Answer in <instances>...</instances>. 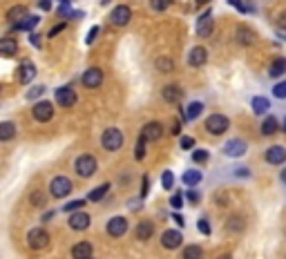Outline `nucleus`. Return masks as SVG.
Segmentation results:
<instances>
[{"instance_id": "1", "label": "nucleus", "mask_w": 286, "mask_h": 259, "mask_svg": "<svg viewBox=\"0 0 286 259\" xmlns=\"http://www.w3.org/2000/svg\"><path fill=\"white\" fill-rule=\"evenodd\" d=\"M74 168H76V174H78V177L89 179V177H94V174H96L98 161H96V156H94V154H80L78 159H76Z\"/></svg>"}, {"instance_id": "2", "label": "nucleus", "mask_w": 286, "mask_h": 259, "mask_svg": "<svg viewBox=\"0 0 286 259\" xmlns=\"http://www.w3.org/2000/svg\"><path fill=\"white\" fill-rule=\"evenodd\" d=\"M123 141H125V136H123V132H121L119 128H107L105 132H103V136H101V145L105 147L107 152L121 150V147H123Z\"/></svg>"}, {"instance_id": "3", "label": "nucleus", "mask_w": 286, "mask_h": 259, "mask_svg": "<svg viewBox=\"0 0 286 259\" xmlns=\"http://www.w3.org/2000/svg\"><path fill=\"white\" fill-rule=\"evenodd\" d=\"M70 192H72V181L67 177H54L49 181V194L54 199H65Z\"/></svg>"}, {"instance_id": "4", "label": "nucleus", "mask_w": 286, "mask_h": 259, "mask_svg": "<svg viewBox=\"0 0 286 259\" xmlns=\"http://www.w3.org/2000/svg\"><path fill=\"white\" fill-rule=\"evenodd\" d=\"M228 128H230V121L223 114H210L208 119H206V130H208L210 134H214V136H221Z\"/></svg>"}, {"instance_id": "5", "label": "nucleus", "mask_w": 286, "mask_h": 259, "mask_svg": "<svg viewBox=\"0 0 286 259\" xmlns=\"http://www.w3.org/2000/svg\"><path fill=\"white\" fill-rule=\"evenodd\" d=\"M47 244H49L47 230H43V228H31V230L27 232V246H29L31 250H43Z\"/></svg>"}, {"instance_id": "6", "label": "nucleus", "mask_w": 286, "mask_h": 259, "mask_svg": "<svg viewBox=\"0 0 286 259\" xmlns=\"http://www.w3.org/2000/svg\"><path fill=\"white\" fill-rule=\"evenodd\" d=\"M31 116H34V121H38V123H47V121H52V116H54V105L49 101L36 103L34 110H31Z\"/></svg>"}, {"instance_id": "7", "label": "nucleus", "mask_w": 286, "mask_h": 259, "mask_svg": "<svg viewBox=\"0 0 286 259\" xmlns=\"http://www.w3.org/2000/svg\"><path fill=\"white\" fill-rule=\"evenodd\" d=\"M130 18H132V11H130L128 4H119V7H114L110 13V22L114 27H125L130 22Z\"/></svg>"}, {"instance_id": "8", "label": "nucleus", "mask_w": 286, "mask_h": 259, "mask_svg": "<svg viewBox=\"0 0 286 259\" xmlns=\"http://www.w3.org/2000/svg\"><path fill=\"white\" fill-rule=\"evenodd\" d=\"M80 83H83L87 89L98 87V85L103 83V69H98V67H89V69L80 76Z\"/></svg>"}, {"instance_id": "9", "label": "nucleus", "mask_w": 286, "mask_h": 259, "mask_svg": "<svg viewBox=\"0 0 286 259\" xmlns=\"http://www.w3.org/2000/svg\"><path fill=\"white\" fill-rule=\"evenodd\" d=\"M105 230H107L110 237H123L125 232H128V219L125 217H112L110 221H107Z\"/></svg>"}, {"instance_id": "10", "label": "nucleus", "mask_w": 286, "mask_h": 259, "mask_svg": "<svg viewBox=\"0 0 286 259\" xmlns=\"http://www.w3.org/2000/svg\"><path fill=\"white\" fill-rule=\"evenodd\" d=\"M34 78H36V65L25 58V61L20 63V69H18V83L27 85V83H31Z\"/></svg>"}, {"instance_id": "11", "label": "nucleus", "mask_w": 286, "mask_h": 259, "mask_svg": "<svg viewBox=\"0 0 286 259\" xmlns=\"http://www.w3.org/2000/svg\"><path fill=\"white\" fill-rule=\"evenodd\" d=\"M181 241H183V237H181V232H179V230H165L163 235H161V246L168 248V250L179 248Z\"/></svg>"}, {"instance_id": "12", "label": "nucleus", "mask_w": 286, "mask_h": 259, "mask_svg": "<svg viewBox=\"0 0 286 259\" xmlns=\"http://www.w3.org/2000/svg\"><path fill=\"white\" fill-rule=\"evenodd\" d=\"M264 156H266V161L271 165H282V163H286V147L273 145V147H268Z\"/></svg>"}, {"instance_id": "13", "label": "nucleus", "mask_w": 286, "mask_h": 259, "mask_svg": "<svg viewBox=\"0 0 286 259\" xmlns=\"http://www.w3.org/2000/svg\"><path fill=\"white\" fill-rule=\"evenodd\" d=\"M206 61H208V52H206V47H201V45L192 47L190 54H188V65L190 67H201Z\"/></svg>"}, {"instance_id": "14", "label": "nucleus", "mask_w": 286, "mask_h": 259, "mask_svg": "<svg viewBox=\"0 0 286 259\" xmlns=\"http://www.w3.org/2000/svg\"><path fill=\"white\" fill-rule=\"evenodd\" d=\"M56 103L61 107H72L76 103V92L72 87H58L56 89Z\"/></svg>"}, {"instance_id": "15", "label": "nucleus", "mask_w": 286, "mask_h": 259, "mask_svg": "<svg viewBox=\"0 0 286 259\" xmlns=\"http://www.w3.org/2000/svg\"><path fill=\"white\" fill-rule=\"evenodd\" d=\"M246 141L244 138H232V141L226 143V147H223V154L226 156H244L246 154Z\"/></svg>"}, {"instance_id": "16", "label": "nucleus", "mask_w": 286, "mask_h": 259, "mask_svg": "<svg viewBox=\"0 0 286 259\" xmlns=\"http://www.w3.org/2000/svg\"><path fill=\"white\" fill-rule=\"evenodd\" d=\"M89 223H92V217L89 214H85V212H72V217H70V228L72 230H87L89 228Z\"/></svg>"}, {"instance_id": "17", "label": "nucleus", "mask_w": 286, "mask_h": 259, "mask_svg": "<svg viewBox=\"0 0 286 259\" xmlns=\"http://www.w3.org/2000/svg\"><path fill=\"white\" fill-rule=\"evenodd\" d=\"M210 31H213V11H204L197 20V36L206 38V36H210Z\"/></svg>"}, {"instance_id": "18", "label": "nucleus", "mask_w": 286, "mask_h": 259, "mask_svg": "<svg viewBox=\"0 0 286 259\" xmlns=\"http://www.w3.org/2000/svg\"><path fill=\"white\" fill-rule=\"evenodd\" d=\"M161 134H163V125L156 123V121H150L147 125H143L141 136L145 138V141H159Z\"/></svg>"}, {"instance_id": "19", "label": "nucleus", "mask_w": 286, "mask_h": 259, "mask_svg": "<svg viewBox=\"0 0 286 259\" xmlns=\"http://www.w3.org/2000/svg\"><path fill=\"white\" fill-rule=\"evenodd\" d=\"M161 96H163L165 103H179V101H181V96H183V89L179 87V85L170 83V85H165V87L161 89Z\"/></svg>"}, {"instance_id": "20", "label": "nucleus", "mask_w": 286, "mask_h": 259, "mask_svg": "<svg viewBox=\"0 0 286 259\" xmlns=\"http://www.w3.org/2000/svg\"><path fill=\"white\" fill-rule=\"evenodd\" d=\"M92 244L89 241H78L76 246H72V257L74 259H89L92 257Z\"/></svg>"}, {"instance_id": "21", "label": "nucleus", "mask_w": 286, "mask_h": 259, "mask_svg": "<svg viewBox=\"0 0 286 259\" xmlns=\"http://www.w3.org/2000/svg\"><path fill=\"white\" fill-rule=\"evenodd\" d=\"M286 74V58H275L268 67V76L271 78H280V76Z\"/></svg>"}, {"instance_id": "22", "label": "nucleus", "mask_w": 286, "mask_h": 259, "mask_svg": "<svg viewBox=\"0 0 286 259\" xmlns=\"http://www.w3.org/2000/svg\"><path fill=\"white\" fill-rule=\"evenodd\" d=\"M0 54H2L4 58H11L18 54V43L11 38H2L0 40Z\"/></svg>"}, {"instance_id": "23", "label": "nucleus", "mask_w": 286, "mask_h": 259, "mask_svg": "<svg viewBox=\"0 0 286 259\" xmlns=\"http://www.w3.org/2000/svg\"><path fill=\"white\" fill-rule=\"evenodd\" d=\"M137 239H141V241H147L152 235H154V226H152V221H141L137 226Z\"/></svg>"}, {"instance_id": "24", "label": "nucleus", "mask_w": 286, "mask_h": 259, "mask_svg": "<svg viewBox=\"0 0 286 259\" xmlns=\"http://www.w3.org/2000/svg\"><path fill=\"white\" fill-rule=\"evenodd\" d=\"M250 105H253V112H255V114H266V112L271 110V101H268L266 96H253Z\"/></svg>"}, {"instance_id": "25", "label": "nucleus", "mask_w": 286, "mask_h": 259, "mask_svg": "<svg viewBox=\"0 0 286 259\" xmlns=\"http://www.w3.org/2000/svg\"><path fill=\"white\" fill-rule=\"evenodd\" d=\"M38 22H40L38 16H25L20 22H18V25H13V29H18V31H31L36 25H38Z\"/></svg>"}, {"instance_id": "26", "label": "nucleus", "mask_w": 286, "mask_h": 259, "mask_svg": "<svg viewBox=\"0 0 286 259\" xmlns=\"http://www.w3.org/2000/svg\"><path fill=\"white\" fill-rule=\"evenodd\" d=\"M25 16H27L25 4H16V7H11L7 11V22H20Z\"/></svg>"}, {"instance_id": "27", "label": "nucleus", "mask_w": 286, "mask_h": 259, "mask_svg": "<svg viewBox=\"0 0 286 259\" xmlns=\"http://www.w3.org/2000/svg\"><path fill=\"white\" fill-rule=\"evenodd\" d=\"M13 136H16V125L11 121H2L0 123V141H9Z\"/></svg>"}, {"instance_id": "28", "label": "nucleus", "mask_w": 286, "mask_h": 259, "mask_svg": "<svg viewBox=\"0 0 286 259\" xmlns=\"http://www.w3.org/2000/svg\"><path fill=\"white\" fill-rule=\"evenodd\" d=\"M237 40H239L241 45H253L255 34H253V31H250L246 25H241V27H237Z\"/></svg>"}, {"instance_id": "29", "label": "nucleus", "mask_w": 286, "mask_h": 259, "mask_svg": "<svg viewBox=\"0 0 286 259\" xmlns=\"http://www.w3.org/2000/svg\"><path fill=\"white\" fill-rule=\"evenodd\" d=\"M201 179H204V177H201V172H199V170H186V172H183V177H181V181L186 183V186L195 188L197 183L201 181Z\"/></svg>"}, {"instance_id": "30", "label": "nucleus", "mask_w": 286, "mask_h": 259, "mask_svg": "<svg viewBox=\"0 0 286 259\" xmlns=\"http://www.w3.org/2000/svg\"><path fill=\"white\" fill-rule=\"evenodd\" d=\"M201 112H204V103H201V101H192L190 105H188V110H186V121H195Z\"/></svg>"}, {"instance_id": "31", "label": "nucleus", "mask_w": 286, "mask_h": 259, "mask_svg": "<svg viewBox=\"0 0 286 259\" xmlns=\"http://www.w3.org/2000/svg\"><path fill=\"white\" fill-rule=\"evenodd\" d=\"M107 192H110V183H101V186L94 188V190L87 194V201H101Z\"/></svg>"}, {"instance_id": "32", "label": "nucleus", "mask_w": 286, "mask_h": 259, "mask_svg": "<svg viewBox=\"0 0 286 259\" xmlns=\"http://www.w3.org/2000/svg\"><path fill=\"white\" fill-rule=\"evenodd\" d=\"M201 257H204V250L197 244H190L183 248V259H201Z\"/></svg>"}, {"instance_id": "33", "label": "nucleus", "mask_w": 286, "mask_h": 259, "mask_svg": "<svg viewBox=\"0 0 286 259\" xmlns=\"http://www.w3.org/2000/svg\"><path fill=\"white\" fill-rule=\"evenodd\" d=\"M275 132H277V119L275 116H268V119L262 123V134L271 136V134H275Z\"/></svg>"}, {"instance_id": "34", "label": "nucleus", "mask_w": 286, "mask_h": 259, "mask_svg": "<svg viewBox=\"0 0 286 259\" xmlns=\"http://www.w3.org/2000/svg\"><path fill=\"white\" fill-rule=\"evenodd\" d=\"M226 230L228 232H239V230H244V219L241 217H230L226 221Z\"/></svg>"}, {"instance_id": "35", "label": "nucleus", "mask_w": 286, "mask_h": 259, "mask_svg": "<svg viewBox=\"0 0 286 259\" xmlns=\"http://www.w3.org/2000/svg\"><path fill=\"white\" fill-rule=\"evenodd\" d=\"M154 67L159 71H172V61H170L168 56H159V58H156V63H154Z\"/></svg>"}, {"instance_id": "36", "label": "nucleus", "mask_w": 286, "mask_h": 259, "mask_svg": "<svg viewBox=\"0 0 286 259\" xmlns=\"http://www.w3.org/2000/svg\"><path fill=\"white\" fill-rule=\"evenodd\" d=\"M145 138H143V136H139V141H137V150H134V159H137V161H141L143 159V156H145Z\"/></svg>"}, {"instance_id": "37", "label": "nucleus", "mask_w": 286, "mask_h": 259, "mask_svg": "<svg viewBox=\"0 0 286 259\" xmlns=\"http://www.w3.org/2000/svg\"><path fill=\"white\" fill-rule=\"evenodd\" d=\"M161 181H163V188H165V190H172V188H174V174L170 172V170H165L163 177H161Z\"/></svg>"}, {"instance_id": "38", "label": "nucleus", "mask_w": 286, "mask_h": 259, "mask_svg": "<svg viewBox=\"0 0 286 259\" xmlns=\"http://www.w3.org/2000/svg\"><path fill=\"white\" fill-rule=\"evenodd\" d=\"M85 205V199H76V201H70V203H65V212H76V210H80Z\"/></svg>"}, {"instance_id": "39", "label": "nucleus", "mask_w": 286, "mask_h": 259, "mask_svg": "<svg viewBox=\"0 0 286 259\" xmlns=\"http://www.w3.org/2000/svg\"><path fill=\"white\" fill-rule=\"evenodd\" d=\"M29 199H31V205H36V208H43V205H45V194H43V192H38V190L31 192Z\"/></svg>"}, {"instance_id": "40", "label": "nucleus", "mask_w": 286, "mask_h": 259, "mask_svg": "<svg viewBox=\"0 0 286 259\" xmlns=\"http://www.w3.org/2000/svg\"><path fill=\"white\" fill-rule=\"evenodd\" d=\"M150 7L154 11H165L170 7V0H150Z\"/></svg>"}, {"instance_id": "41", "label": "nucleus", "mask_w": 286, "mask_h": 259, "mask_svg": "<svg viewBox=\"0 0 286 259\" xmlns=\"http://www.w3.org/2000/svg\"><path fill=\"white\" fill-rule=\"evenodd\" d=\"M192 161H195V163H206V161H208V152H206V150H195V152H192Z\"/></svg>"}, {"instance_id": "42", "label": "nucleus", "mask_w": 286, "mask_h": 259, "mask_svg": "<svg viewBox=\"0 0 286 259\" xmlns=\"http://www.w3.org/2000/svg\"><path fill=\"white\" fill-rule=\"evenodd\" d=\"M273 94H275L277 98H286V80H282V83H277L275 87H273Z\"/></svg>"}, {"instance_id": "43", "label": "nucleus", "mask_w": 286, "mask_h": 259, "mask_svg": "<svg viewBox=\"0 0 286 259\" xmlns=\"http://www.w3.org/2000/svg\"><path fill=\"white\" fill-rule=\"evenodd\" d=\"M43 92H45V87H43V85H36V87H31L29 92H27V98H29V101H34V98H38Z\"/></svg>"}, {"instance_id": "44", "label": "nucleus", "mask_w": 286, "mask_h": 259, "mask_svg": "<svg viewBox=\"0 0 286 259\" xmlns=\"http://www.w3.org/2000/svg\"><path fill=\"white\" fill-rule=\"evenodd\" d=\"M170 205H172V208H181V205H183V194H181V192H174L172 199H170Z\"/></svg>"}, {"instance_id": "45", "label": "nucleus", "mask_w": 286, "mask_h": 259, "mask_svg": "<svg viewBox=\"0 0 286 259\" xmlns=\"http://www.w3.org/2000/svg\"><path fill=\"white\" fill-rule=\"evenodd\" d=\"M96 36H98V27H92V29H89V34L85 36V43H87V45H92L94 40H96Z\"/></svg>"}, {"instance_id": "46", "label": "nucleus", "mask_w": 286, "mask_h": 259, "mask_svg": "<svg viewBox=\"0 0 286 259\" xmlns=\"http://www.w3.org/2000/svg\"><path fill=\"white\" fill-rule=\"evenodd\" d=\"M228 2H230V4H232V7H235V9H239V11H241V13L250 11V9H248V7H246V2H241V0H228Z\"/></svg>"}, {"instance_id": "47", "label": "nucleus", "mask_w": 286, "mask_h": 259, "mask_svg": "<svg viewBox=\"0 0 286 259\" xmlns=\"http://www.w3.org/2000/svg\"><path fill=\"white\" fill-rule=\"evenodd\" d=\"M181 147H183V150H192V147H195V138L183 136L181 138Z\"/></svg>"}, {"instance_id": "48", "label": "nucleus", "mask_w": 286, "mask_h": 259, "mask_svg": "<svg viewBox=\"0 0 286 259\" xmlns=\"http://www.w3.org/2000/svg\"><path fill=\"white\" fill-rule=\"evenodd\" d=\"M63 29H65V22H58L56 27H52V29H49V38H54L56 34H61Z\"/></svg>"}, {"instance_id": "49", "label": "nucleus", "mask_w": 286, "mask_h": 259, "mask_svg": "<svg viewBox=\"0 0 286 259\" xmlns=\"http://www.w3.org/2000/svg\"><path fill=\"white\" fill-rule=\"evenodd\" d=\"M277 27H280V29H286V11H282L280 16H277Z\"/></svg>"}, {"instance_id": "50", "label": "nucleus", "mask_w": 286, "mask_h": 259, "mask_svg": "<svg viewBox=\"0 0 286 259\" xmlns=\"http://www.w3.org/2000/svg\"><path fill=\"white\" fill-rule=\"evenodd\" d=\"M199 230L204 232V235H210V226H208V221H206V219H201V221H199Z\"/></svg>"}, {"instance_id": "51", "label": "nucleus", "mask_w": 286, "mask_h": 259, "mask_svg": "<svg viewBox=\"0 0 286 259\" xmlns=\"http://www.w3.org/2000/svg\"><path fill=\"white\" fill-rule=\"evenodd\" d=\"M147 183H150V179H147V177H143V183H141V199L147 194V188H150V186H147Z\"/></svg>"}, {"instance_id": "52", "label": "nucleus", "mask_w": 286, "mask_h": 259, "mask_svg": "<svg viewBox=\"0 0 286 259\" xmlns=\"http://www.w3.org/2000/svg\"><path fill=\"white\" fill-rule=\"evenodd\" d=\"M38 7L43 9V11H49V9H52V0H40Z\"/></svg>"}, {"instance_id": "53", "label": "nucleus", "mask_w": 286, "mask_h": 259, "mask_svg": "<svg viewBox=\"0 0 286 259\" xmlns=\"http://www.w3.org/2000/svg\"><path fill=\"white\" fill-rule=\"evenodd\" d=\"M188 199H190L192 201V203H197V201H199V192H195V190H188Z\"/></svg>"}, {"instance_id": "54", "label": "nucleus", "mask_w": 286, "mask_h": 259, "mask_svg": "<svg viewBox=\"0 0 286 259\" xmlns=\"http://www.w3.org/2000/svg\"><path fill=\"white\" fill-rule=\"evenodd\" d=\"M29 43L34 45V47H40V36L38 34H31L29 36Z\"/></svg>"}, {"instance_id": "55", "label": "nucleus", "mask_w": 286, "mask_h": 259, "mask_svg": "<svg viewBox=\"0 0 286 259\" xmlns=\"http://www.w3.org/2000/svg\"><path fill=\"white\" fill-rule=\"evenodd\" d=\"M172 219H174V223H177L179 228H183V217H181V214L174 212V214H172Z\"/></svg>"}, {"instance_id": "56", "label": "nucleus", "mask_w": 286, "mask_h": 259, "mask_svg": "<svg viewBox=\"0 0 286 259\" xmlns=\"http://www.w3.org/2000/svg\"><path fill=\"white\" fill-rule=\"evenodd\" d=\"M52 219H54V210H49V212H45L43 221H52Z\"/></svg>"}, {"instance_id": "57", "label": "nucleus", "mask_w": 286, "mask_h": 259, "mask_svg": "<svg viewBox=\"0 0 286 259\" xmlns=\"http://www.w3.org/2000/svg\"><path fill=\"white\" fill-rule=\"evenodd\" d=\"M237 177H248V170H246V168H239V170H237Z\"/></svg>"}, {"instance_id": "58", "label": "nucleus", "mask_w": 286, "mask_h": 259, "mask_svg": "<svg viewBox=\"0 0 286 259\" xmlns=\"http://www.w3.org/2000/svg\"><path fill=\"white\" fill-rule=\"evenodd\" d=\"M179 130H181V125L174 123V125H172V134H179Z\"/></svg>"}, {"instance_id": "59", "label": "nucleus", "mask_w": 286, "mask_h": 259, "mask_svg": "<svg viewBox=\"0 0 286 259\" xmlns=\"http://www.w3.org/2000/svg\"><path fill=\"white\" fill-rule=\"evenodd\" d=\"M280 179H282V181H284V183H286V168H284V170H282V174H280Z\"/></svg>"}, {"instance_id": "60", "label": "nucleus", "mask_w": 286, "mask_h": 259, "mask_svg": "<svg viewBox=\"0 0 286 259\" xmlns=\"http://www.w3.org/2000/svg\"><path fill=\"white\" fill-rule=\"evenodd\" d=\"M219 259H232V255H221Z\"/></svg>"}, {"instance_id": "61", "label": "nucleus", "mask_w": 286, "mask_h": 259, "mask_svg": "<svg viewBox=\"0 0 286 259\" xmlns=\"http://www.w3.org/2000/svg\"><path fill=\"white\" fill-rule=\"evenodd\" d=\"M206 2H210V0H197V4H206Z\"/></svg>"}, {"instance_id": "62", "label": "nucleus", "mask_w": 286, "mask_h": 259, "mask_svg": "<svg viewBox=\"0 0 286 259\" xmlns=\"http://www.w3.org/2000/svg\"><path fill=\"white\" fill-rule=\"evenodd\" d=\"M284 132H286V119H284Z\"/></svg>"}, {"instance_id": "63", "label": "nucleus", "mask_w": 286, "mask_h": 259, "mask_svg": "<svg viewBox=\"0 0 286 259\" xmlns=\"http://www.w3.org/2000/svg\"><path fill=\"white\" fill-rule=\"evenodd\" d=\"M89 259H94V257H89Z\"/></svg>"}]
</instances>
